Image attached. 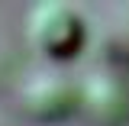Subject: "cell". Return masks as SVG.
I'll list each match as a JSON object with an SVG mask.
<instances>
[{
	"instance_id": "1",
	"label": "cell",
	"mask_w": 129,
	"mask_h": 126,
	"mask_svg": "<svg viewBox=\"0 0 129 126\" xmlns=\"http://www.w3.org/2000/svg\"><path fill=\"white\" fill-rule=\"evenodd\" d=\"M26 39L48 62H68L84 48L87 23L68 3H36L26 13Z\"/></svg>"
},
{
	"instance_id": "2",
	"label": "cell",
	"mask_w": 129,
	"mask_h": 126,
	"mask_svg": "<svg viewBox=\"0 0 129 126\" xmlns=\"http://www.w3.org/2000/svg\"><path fill=\"white\" fill-rule=\"evenodd\" d=\"M19 107L26 116L39 123H55L64 120L74 110H81V84L68 81L61 71L39 68L23 78L19 84Z\"/></svg>"
},
{
	"instance_id": "3",
	"label": "cell",
	"mask_w": 129,
	"mask_h": 126,
	"mask_svg": "<svg viewBox=\"0 0 129 126\" xmlns=\"http://www.w3.org/2000/svg\"><path fill=\"white\" fill-rule=\"evenodd\" d=\"M81 113L94 126H126L129 123V81L100 68L81 81Z\"/></svg>"
}]
</instances>
